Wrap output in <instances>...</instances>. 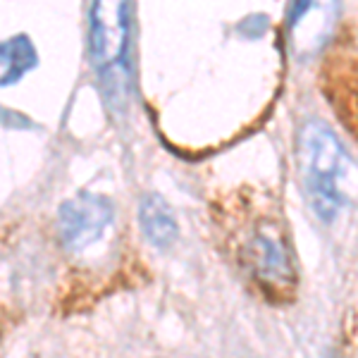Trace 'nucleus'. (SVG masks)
Returning <instances> with one entry per match:
<instances>
[{
    "label": "nucleus",
    "mask_w": 358,
    "mask_h": 358,
    "mask_svg": "<svg viewBox=\"0 0 358 358\" xmlns=\"http://www.w3.org/2000/svg\"><path fill=\"white\" fill-rule=\"evenodd\" d=\"M256 268L265 280L273 282H282L289 275V265H287L282 246L273 239H265V236L256 239Z\"/></svg>",
    "instance_id": "obj_7"
},
{
    "label": "nucleus",
    "mask_w": 358,
    "mask_h": 358,
    "mask_svg": "<svg viewBox=\"0 0 358 358\" xmlns=\"http://www.w3.org/2000/svg\"><path fill=\"white\" fill-rule=\"evenodd\" d=\"M141 227L151 244L165 248L177 239V222L163 199L148 196L141 203Z\"/></svg>",
    "instance_id": "obj_5"
},
{
    "label": "nucleus",
    "mask_w": 358,
    "mask_h": 358,
    "mask_svg": "<svg viewBox=\"0 0 358 358\" xmlns=\"http://www.w3.org/2000/svg\"><path fill=\"white\" fill-rule=\"evenodd\" d=\"M127 48V0H94L91 53L101 67H117Z\"/></svg>",
    "instance_id": "obj_3"
},
{
    "label": "nucleus",
    "mask_w": 358,
    "mask_h": 358,
    "mask_svg": "<svg viewBox=\"0 0 358 358\" xmlns=\"http://www.w3.org/2000/svg\"><path fill=\"white\" fill-rule=\"evenodd\" d=\"M299 153L306 199L322 222H332L349 201V155L339 138L320 122H308L303 127Z\"/></svg>",
    "instance_id": "obj_1"
},
{
    "label": "nucleus",
    "mask_w": 358,
    "mask_h": 358,
    "mask_svg": "<svg viewBox=\"0 0 358 358\" xmlns=\"http://www.w3.org/2000/svg\"><path fill=\"white\" fill-rule=\"evenodd\" d=\"M113 220V208L106 199L79 194L60 210V234L72 251H82L103 236Z\"/></svg>",
    "instance_id": "obj_2"
},
{
    "label": "nucleus",
    "mask_w": 358,
    "mask_h": 358,
    "mask_svg": "<svg viewBox=\"0 0 358 358\" xmlns=\"http://www.w3.org/2000/svg\"><path fill=\"white\" fill-rule=\"evenodd\" d=\"M36 65H38V55L34 50V43L27 36H13L0 43V67H3L0 86L17 84Z\"/></svg>",
    "instance_id": "obj_4"
},
{
    "label": "nucleus",
    "mask_w": 358,
    "mask_h": 358,
    "mask_svg": "<svg viewBox=\"0 0 358 358\" xmlns=\"http://www.w3.org/2000/svg\"><path fill=\"white\" fill-rule=\"evenodd\" d=\"M315 15L327 29H332V22L337 17V0H294L292 15H289V27L294 36L303 27H308Z\"/></svg>",
    "instance_id": "obj_6"
}]
</instances>
